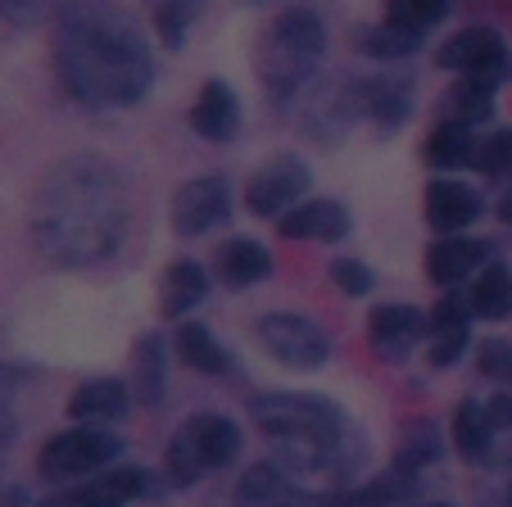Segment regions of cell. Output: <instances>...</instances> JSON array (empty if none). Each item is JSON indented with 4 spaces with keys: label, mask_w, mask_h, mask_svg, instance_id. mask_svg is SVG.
I'll list each match as a JSON object with an SVG mask.
<instances>
[{
    "label": "cell",
    "mask_w": 512,
    "mask_h": 507,
    "mask_svg": "<svg viewBox=\"0 0 512 507\" xmlns=\"http://www.w3.org/2000/svg\"><path fill=\"white\" fill-rule=\"evenodd\" d=\"M259 340L277 363L286 367H322L331 354V340L309 322V317H295V313H268L259 322Z\"/></svg>",
    "instance_id": "obj_7"
},
{
    "label": "cell",
    "mask_w": 512,
    "mask_h": 507,
    "mask_svg": "<svg viewBox=\"0 0 512 507\" xmlns=\"http://www.w3.org/2000/svg\"><path fill=\"white\" fill-rule=\"evenodd\" d=\"M59 77L82 105H136L150 91V50L118 14H68L55 41Z\"/></svg>",
    "instance_id": "obj_2"
},
{
    "label": "cell",
    "mask_w": 512,
    "mask_h": 507,
    "mask_svg": "<svg viewBox=\"0 0 512 507\" xmlns=\"http://www.w3.org/2000/svg\"><path fill=\"white\" fill-rule=\"evenodd\" d=\"M435 458H440V440H435V431L431 426H413L408 440L399 444V453H395V467L408 471V476H417V471L431 467Z\"/></svg>",
    "instance_id": "obj_29"
},
{
    "label": "cell",
    "mask_w": 512,
    "mask_h": 507,
    "mask_svg": "<svg viewBox=\"0 0 512 507\" xmlns=\"http://www.w3.org/2000/svg\"><path fill=\"white\" fill-rule=\"evenodd\" d=\"M136 394L145 403H159V394H164V345H159V335H145L141 349H136Z\"/></svg>",
    "instance_id": "obj_27"
},
{
    "label": "cell",
    "mask_w": 512,
    "mask_h": 507,
    "mask_svg": "<svg viewBox=\"0 0 512 507\" xmlns=\"http://www.w3.org/2000/svg\"><path fill=\"white\" fill-rule=\"evenodd\" d=\"M68 412L78 421H118L127 412V390L114 376H100V381H87L73 399H68Z\"/></svg>",
    "instance_id": "obj_19"
},
{
    "label": "cell",
    "mask_w": 512,
    "mask_h": 507,
    "mask_svg": "<svg viewBox=\"0 0 512 507\" xmlns=\"http://www.w3.org/2000/svg\"><path fill=\"white\" fill-rule=\"evenodd\" d=\"M503 77L494 73H463L454 91H449V118L458 123H485L494 114V87H499Z\"/></svg>",
    "instance_id": "obj_21"
},
{
    "label": "cell",
    "mask_w": 512,
    "mask_h": 507,
    "mask_svg": "<svg viewBox=\"0 0 512 507\" xmlns=\"http://www.w3.org/2000/svg\"><path fill=\"white\" fill-rule=\"evenodd\" d=\"M485 412H490L494 431H499V426H508V431H512V394H508V390H503L499 399H490V403H485Z\"/></svg>",
    "instance_id": "obj_36"
},
{
    "label": "cell",
    "mask_w": 512,
    "mask_h": 507,
    "mask_svg": "<svg viewBox=\"0 0 512 507\" xmlns=\"http://www.w3.org/2000/svg\"><path fill=\"white\" fill-rule=\"evenodd\" d=\"M476 168H481V173H490V177H503V182H512V132H499L494 141H485Z\"/></svg>",
    "instance_id": "obj_33"
},
{
    "label": "cell",
    "mask_w": 512,
    "mask_h": 507,
    "mask_svg": "<svg viewBox=\"0 0 512 507\" xmlns=\"http://www.w3.org/2000/svg\"><path fill=\"white\" fill-rule=\"evenodd\" d=\"M127 204L118 173L96 159H73L46 177L37 195V245L46 259L64 268H87V263L109 259L123 240Z\"/></svg>",
    "instance_id": "obj_1"
},
{
    "label": "cell",
    "mask_w": 512,
    "mask_h": 507,
    "mask_svg": "<svg viewBox=\"0 0 512 507\" xmlns=\"http://www.w3.org/2000/svg\"><path fill=\"white\" fill-rule=\"evenodd\" d=\"M476 159H481V141L472 136V123L449 118L426 141V163H435V168H463V163H476Z\"/></svg>",
    "instance_id": "obj_20"
},
{
    "label": "cell",
    "mask_w": 512,
    "mask_h": 507,
    "mask_svg": "<svg viewBox=\"0 0 512 507\" xmlns=\"http://www.w3.org/2000/svg\"><path fill=\"white\" fill-rule=\"evenodd\" d=\"M481 218V200L476 191H467L463 182H431L426 191V222L440 231H463Z\"/></svg>",
    "instance_id": "obj_15"
},
{
    "label": "cell",
    "mask_w": 512,
    "mask_h": 507,
    "mask_svg": "<svg viewBox=\"0 0 512 507\" xmlns=\"http://www.w3.org/2000/svg\"><path fill=\"white\" fill-rule=\"evenodd\" d=\"M304 191H309V168H304L300 159H272L250 177L245 209H250L254 218H281Z\"/></svg>",
    "instance_id": "obj_8"
},
{
    "label": "cell",
    "mask_w": 512,
    "mask_h": 507,
    "mask_svg": "<svg viewBox=\"0 0 512 507\" xmlns=\"http://www.w3.org/2000/svg\"><path fill=\"white\" fill-rule=\"evenodd\" d=\"M476 367H481V376H490V381L512 385V345H503V340H485V345L476 349Z\"/></svg>",
    "instance_id": "obj_34"
},
{
    "label": "cell",
    "mask_w": 512,
    "mask_h": 507,
    "mask_svg": "<svg viewBox=\"0 0 512 507\" xmlns=\"http://www.w3.org/2000/svg\"><path fill=\"white\" fill-rule=\"evenodd\" d=\"M191 127L204 141H232L236 127H241V105H236V91L227 82H204V91L191 105Z\"/></svg>",
    "instance_id": "obj_13"
},
{
    "label": "cell",
    "mask_w": 512,
    "mask_h": 507,
    "mask_svg": "<svg viewBox=\"0 0 512 507\" xmlns=\"http://www.w3.org/2000/svg\"><path fill=\"white\" fill-rule=\"evenodd\" d=\"M467 345H472V331H467V322L431 326V363L435 367H454L458 358L467 354Z\"/></svg>",
    "instance_id": "obj_31"
},
{
    "label": "cell",
    "mask_w": 512,
    "mask_h": 507,
    "mask_svg": "<svg viewBox=\"0 0 512 507\" xmlns=\"http://www.w3.org/2000/svg\"><path fill=\"white\" fill-rule=\"evenodd\" d=\"M454 444H458V453H463L467 462H481L485 453H490L494 421H490V412H485L481 403H463V408L454 412Z\"/></svg>",
    "instance_id": "obj_24"
},
{
    "label": "cell",
    "mask_w": 512,
    "mask_h": 507,
    "mask_svg": "<svg viewBox=\"0 0 512 507\" xmlns=\"http://www.w3.org/2000/svg\"><path fill=\"white\" fill-rule=\"evenodd\" d=\"M118 435L100 431V426H82V431H64L55 435V440H46V449H41L37 467L46 480H82V476H96L100 467H109V462L118 458Z\"/></svg>",
    "instance_id": "obj_6"
},
{
    "label": "cell",
    "mask_w": 512,
    "mask_h": 507,
    "mask_svg": "<svg viewBox=\"0 0 512 507\" xmlns=\"http://www.w3.org/2000/svg\"><path fill=\"white\" fill-rule=\"evenodd\" d=\"M322 41H327V32H322V19L313 10H290L272 23L268 41L259 50V77L272 100H290L309 82L322 59Z\"/></svg>",
    "instance_id": "obj_4"
},
{
    "label": "cell",
    "mask_w": 512,
    "mask_h": 507,
    "mask_svg": "<svg viewBox=\"0 0 512 507\" xmlns=\"http://www.w3.org/2000/svg\"><path fill=\"white\" fill-rule=\"evenodd\" d=\"M485 259H490V245H485V240H463V236L435 240V245L426 249V277H431L435 286H458V281L472 277Z\"/></svg>",
    "instance_id": "obj_12"
},
{
    "label": "cell",
    "mask_w": 512,
    "mask_h": 507,
    "mask_svg": "<svg viewBox=\"0 0 512 507\" xmlns=\"http://www.w3.org/2000/svg\"><path fill=\"white\" fill-rule=\"evenodd\" d=\"M358 46L368 50V55H377V59H404V55H413V50L422 46V32H417V28H404V23L390 19L386 28L368 32V37L358 41Z\"/></svg>",
    "instance_id": "obj_28"
},
{
    "label": "cell",
    "mask_w": 512,
    "mask_h": 507,
    "mask_svg": "<svg viewBox=\"0 0 512 507\" xmlns=\"http://www.w3.org/2000/svg\"><path fill=\"white\" fill-rule=\"evenodd\" d=\"M254 426L277 444L281 467L300 476L340 471L349 462L345 417L313 394H263L254 399Z\"/></svg>",
    "instance_id": "obj_3"
},
{
    "label": "cell",
    "mask_w": 512,
    "mask_h": 507,
    "mask_svg": "<svg viewBox=\"0 0 512 507\" xmlns=\"http://www.w3.org/2000/svg\"><path fill=\"white\" fill-rule=\"evenodd\" d=\"M349 100H354L358 114H368L372 123H381V127L404 123L408 105H413L408 87H399V82H358V87L349 91Z\"/></svg>",
    "instance_id": "obj_17"
},
{
    "label": "cell",
    "mask_w": 512,
    "mask_h": 507,
    "mask_svg": "<svg viewBox=\"0 0 512 507\" xmlns=\"http://www.w3.org/2000/svg\"><path fill=\"white\" fill-rule=\"evenodd\" d=\"M236 494H241L245 503H268V498L290 494V485H286V476H281L277 467H254V471H245V480H241Z\"/></svg>",
    "instance_id": "obj_32"
},
{
    "label": "cell",
    "mask_w": 512,
    "mask_h": 507,
    "mask_svg": "<svg viewBox=\"0 0 512 507\" xmlns=\"http://www.w3.org/2000/svg\"><path fill=\"white\" fill-rule=\"evenodd\" d=\"M499 218H503V222H508V227H512V191H508V195H503V200H499Z\"/></svg>",
    "instance_id": "obj_38"
},
{
    "label": "cell",
    "mask_w": 512,
    "mask_h": 507,
    "mask_svg": "<svg viewBox=\"0 0 512 507\" xmlns=\"http://www.w3.org/2000/svg\"><path fill=\"white\" fill-rule=\"evenodd\" d=\"M236 453H241V426L232 417H218V412H200L168 444V480L191 489L204 471L227 467Z\"/></svg>",
    "instance_id": "obj_5"
},
{
    "label": "cell",
    "mask_w": 512,
    "mask_h": 507,
    "mask_svg": "<svg viewBox=\"0 0 512 507\" xmlns=\"http://www.w3.org/2000/svg\"><path fill=\"white\" fill-rule=\"evenodd\" d=\"M268 268H272V259L259 240H227L223 254H218V281H227V286H236V290L263 281Z\"/></svg>",
    "instance_id": "obj_18"
},
{
    "label": "cell",
    "mask_w": 512,
    "mask_h": 507,
    "mask_svg": "<svg viewBox=\"0 0 512 507\" xmlns=\"http://www.w3.org/2000/svg\"><path fill=\"white\" fill-rule=\"evenodd\" d=\"M227 209H232V195H227L223 177H195L173 200V227L182 236H204L218 222H227Z\"/></svg>",
    "instance_id": "obj_9"
},
{
    "label": "cell",
    "mask_w": 512,
    "mask_h": 507,
    "mask_svg": "<svg viewBox=\"0 0 512 507\" xmlns=\"http://www.w3.org/2000/svg\"><path fill=\"white\" fill-rule=\"evenodd\" d=\"M10 444H14V417L10 412H0V462L10 458Z\"/></svg>",
    "instance_id": "obj_37"
},
{
    "label": "cell",
    "mask_w": 512,
    "mask_h": 507,
    "mask_svg": "<svg viewBox=\"0 0 512 507\" xmlns=\"http://www.w3.org/2000/svg\"><path fill=\"white\" fill-rule=\"evenodd\" d=\"M286 240H340L349 231V213L336 200H309L290 209V218L277 222Z\"/></svg>",
    "instance_id": "obj_14"
},
{
    "label": "cell",
    "mask_w": 512,
    "mask_h": 507,
    "mask_svg": "<svg viewBox=\"0 0 512 507\" xmlns=\"http://www.w3.org/2000/svg\"><path fill=\"white\" fill-rule=\"evenodd\" d=\"M141 494H150V476H145L141 467H118V471H109V476L91 480V485L73 489V494H68V503L123 507V503H132V498H141Z\"/></svg>",
    "instance_id": "obj_16"
},
{
    "label": "cell",
    "mask_w": 512,
    "mask_h": 507,
    "mask_svg": "<svg viewBox=\"0 0 512 507\" xmlns=\"http://www.w3.org/2000/svg\"><path fill=\"white\" fill-rule=\"evenodd\" d=\"M445 14H449V0H390V19L417 32L435 28Z\"/></svg>",
    "instance_id": "obj_30"
},
{
    "label": "cell",
    "mask_w": 512,
    "mask_h": 507,
    "mask_svg": "<svg viewBox=\"0 0 512 507\" xmlns=\"http://www.w3.org/2000/svg\"><path fill=\"white\" fill-rule=\"evenodd\" d=\"M331 281H336L345 295H368L372 290V272L363 268L358 259H336L331 263Z\"/></svg>",
    "instance_id": "obj_35"
},
{
    "label": "cell",
    "mask_w": 512,
    "mask_h": 507,
    "mask_svg": "<svg viewBox=\"0 0 512 507\" xmlns=\"http://www.w3.org/2000/svg\"><path fill=\"white\" fill-rule=\"evenodd\" d=\"M435 64L454 68V73H494L508 77V50H503V37L490 28H467L458 37H449L445 46L435 50Z\"/></svg>",
    "instance_id": "obj_10"
},
{
    "label": "cell",
    "mask_w": 512,
    "mask_h": 507,
    "mask_svg": "<svg viewBox=\"0 0 512 507\" xmlns=\"http://www.w3.org/2000/svg\"><path fill=\"white\" fill-rule=\"evenodd\" d=\"M200 10L204 0H150V19H155V32L164 37V46H182L186 28L195 23Z\"/></svg>",
    "instance_id": "obj_26"
},
{
    "label": "cell",
    "mask_w": 512,
    "mask_h": 507,
    "mask_svg": "<svg viewBox=\"0 0 512 507\" xmlns=\"http://www.w3.org/2000/svg\"><path fill=\"white\" fill-rule=\"evenodd\" d=\"M204 290H209V272H204L200 263L195 259L173 263V268L164 272V313L168 317L191 313V308L204 299Z\"/></svg>",
    "instance_id": "obj_23"
},
{
    "label": "cell",
    "mask_w": 512,
    "mask_h": 507,
    "mask_svg": "<svg viewBox=\"0 0 512 507\" xmlns=\"http://www.w3.org/2000/svg\"><path fill=\"white\" fill-rule=\"evenodd\" d=\"M476 317H508L512 313V272L490 263L481 277L472 281V295H467Z\"/></svg>",
    "instance_id": "obj_25"
},
{
    "label": "cell",
    "mask_w": 512,
    "mask_h": 507,
    "mask_svg": "<svg viewBox=\"0 0 512 507\" xmlns=\"http://www.w3.org/2000/svg\"><path fill=\"white\" fill-rule=\"evenodd\" d=\"M177 358H182L186 367H195V372H204V376H223L227 367H232L227 349L218 345L204 326H195V322L177 326Z\"/></svg>",
    "instance_id": "obj_22"
},
{
    "label": "cell",
    "mask_w": 512,
    "mask_h": 507,
    "mask_svg": "<svg viewBox=\"0 0 512 507\" xmlns=\"http://www.w3.org/2000/svg\"><path fill=\"white\" fill-rule=\"evenodd\" d=\"M426 331H431V322H426L413 304H386V308H377V313L368 317L372 349H377L381 358H390V363H399V358H404Z\"/></svg>",
    "instance_id": "obj_11"
}]
</instances>
